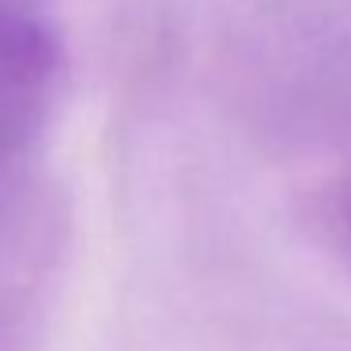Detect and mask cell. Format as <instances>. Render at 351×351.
I'll use <instances>...</instances> for the list:
<instances>
[{
    "label": "cell",
    "instance_id": "6da1fadb",
    "mask_svg": "<svg viewBox=\"0 0 351 351\" xmlns=\"http://www.w3.org/2000/svg\"><path fill=\"white\" fill-rule=\"evenodd\" d=\"M64 212L31 170L0 174V351H16L53 298Z\"/></svg>",
    "mask_w": 351,
    "mask_h": 351
},
{
    "label": "cell",
    "instance_id": "7a4b0ae2",
    "mask_svg": "<svg viewBox=\"0 0 351 351\" xmlns=\"http://www.w3.org/2000/svg\"><path fill=\"white\" fill-rule=\"evenodd\" d=\"M64 76L61 34L38 0H0V174L27 170Z\"/></svg>",
    "mask_w": 351,
    "mask_h": 351
},
{
    "label": "cell",
    "instance_id": "3957f363",
    "mask_svg": "<svg viewBox=\"0 0 351 351\" xmlns=\"http://www.w3.org/2000/svg\"><path fill=\"white\" fill-rule=\"evenodd\" d=\"M317 242L351 272V174L336 178L313 208Z\"/></svg>",
    "mask_w": 351,
    "mask_h": 351
}]
</instances>
